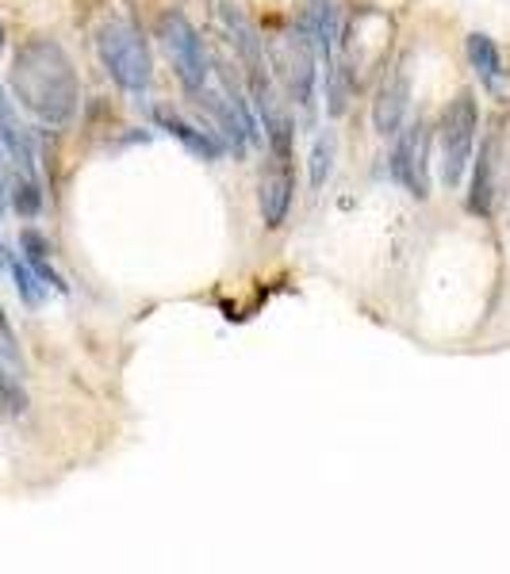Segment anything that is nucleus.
I'll return each instance as SVG.
<instances>
[{
  "label": "nucleus",
  "mask_w": 510,
  "mask_h": 574,
  "mask_svg": "<svg viewBox=\"0 0 510 574\" xmlns=\"http://www.w3.org/2000/svg\"><path fill=\"white\" fill-rule=\"evenodd\" d=\"M158 39H161V47H166L173 69H177L180 85H185V92L196 96L207 85V77H212L200 31L193 28V20H188L185 12L169 8V12L158 16Z\"/></svg>",
  "instance_id": "39448f33"
},
{
  "label": "nucleus",
  "mask_w": 510,
  "mask_h": 574,
  "mask_svg": "<svg viewBox=\"0 0 510 574\" xmlns=\"http://www.w3.org/2000/svg\"><path fill=\"white\" fill-rule=\"evenodd\" d=\"M20 249H23V260L31 265V273L39 276L47 287H55V291H66V280L55 273V265H50V246L47 238H42L39 230H23L20 234Z\"/></svg>",
  "instance_id": "dca6fc26"
},
{
  "label": "nucleus",
  "mask_w": 510,
  "mask_h": 574,
  "mask_svg": "<svg viewBox=\"0 0 510 574\" xmlns=\"http://www.w3.org/2000/svg\"><path fill=\"white\" fill-rule=\"evenodd\" d=\"M292 199H296V172H292V158H273L262 172V185H257V207H262V222L276 230V226L288 222Z\"/></svg>",
  "instance_id": "9d476101"
},
{
  "label": "nucleus",
  "mask_w": 510,
  "mask_h": 574,
  "mask_svg": "<svg viewBox=\"0 0 510 574\" xmlns=\"http://www.w3.org/2000/svg\"><path fill=\"white\" fill-rule=\"evenodd\" d=\"M8 92L47 127H69L81 108L77 69L62 42L47 34H35L16 50L12 69H8Z\"/></svg>",
  "instance_id": "f257e3e1"
},
{
  "label": "nucleus",
  "mask_w": 510,
  "mask_h": 574,
  "mask_svg": "<svg viewBox=\"0 0 510 574\" xmlns=\"http://www.w3.org/2000/svg\"><path fill=\"white\" fill-rule=\"evenodd\" d=\"M315 47L300 28H292L288 34H281L276 42V69H281L284 85H288L292 103H300L304 111L315 108V85H318V69H315Z\"/></svg>",
  "instance_id": "0eeeda50"
},
{
  "label": "nucleus",
  "mask_w": 510,
  "mask_h": 574,
  "mask_svg": "<svg viewBox=\"0 0 510 574\" xmlns=\"http://www.w3.org/2000/svg\"><path fill=\"white\" fill-rule=\"evenodd\" d=\"M430 123L426 119H414L403 123L395 135V150H392V180L408 191L411 199H426L430 196Z\"/></svg>",
  "instance_id": "423d86ee"
},
{
  "label": "nucleus",
  "mask_w": 510,
  "mask_h": 574,
  "mask_svg": "<svg viewBox=\"0 0 510 574\" xmlns=\"http://www.w3.org/2000/svg\"><path fill=\"white\" fill-rule=\"evenodd\" d=\"M154 123H158V130H166L173 142H180L188 154H193V158H200V161H219L223 154H227V142H223L215 130H204V127L188 123V119L177 116L173 108H154Z\"/></svg>",
  "instance_id": "f8f14e48"
},
{
  "label": "nucleus",
  "mask_w": 510,
  "mask_h": 574,
  "mask_svg": "<svg viewBox=\"0 0 510 574\" xmlns=\"http://www.w3.org/2000/svg\"><path fill=\"white\" fill-rule=\"evenodd\" d=\"M0 47H4V23H0Z\"/></svg>",
  "instance_id": "4be33fe9"
},
{
  "label": "nucleus",
  "mask_w": 510,
  "mask_h": 574,
  "mask_svg": "<svg viewBox=\"0 0 510 574\" xmlns=\"http://www.w3.org/2000/svg\"><path fill=\"white\" fill-rule=\"evenodd\" d=\"M0 360H4L8 368H16V372L23 368L20 345H16V334H12V326H8V315H4V310H0Z\"/></svg>",
  "instance_id": "412c9836"
},
{
  "label": "nucleus",
  "mask_w": 510,
  "mask_h": 574,
  "mask_svg": "<svg viewBox=\"0 0 510 574\" xmlns=\"http://www.w3.org/2000/svg\"><path fill=\"white\" fill-rule=\"evenodd\" d=\"M477 130H480L477 96L464 89L445 103L442 119H438V161H442L445 188H461L464 177H469L472 154H477Z\"/></svg>",
  "instance_id": "f03ea898"
},
{
  "label": "nucleus",
  "mask_w": 510,
  "mask_h": 574,
  "mask_svg": "<svg viewBox=\"0 0 510 574\" xmlns=\"http://www.w3.org/2000/svg\"><path fill=\"white\" fill-rule=\"evenodd\" d=\"M0 150H4V158L12 161L16 169L35 177V138L31 130L23 127L20 108L12 103L4 85H0Z\"/></svg>",
  "instance_id": "ddd939ff"
},
{
  "label": "nucleus",
  "mask_w": 510,
  "mask_h": 574,
  "mask_svg": "<svg viewBox=\"0 0 510 574\" xmlns=\"http://www.w3.org/2000/svg\"><path fill=\"white\" fill-rule=\"evenodd\" d=\"M353 92H357V69H353L345 58H331L326 62V116H345Z\"/></svg>",
  "instance_id": "2eb2a0df"
},
{
  "label": "nucleus",
  "mask_w": 510,
  "mask_h": 574,
  "mask_svg": "<svg viewBox=\"0 0 510 574\" xmlns=\"http://www.w3.org/2000/svg\"><path fill=\"white\" fill-rule=\"evenodd\" d=\"M510 196V130L491 127L480 142V158H472L469 211L491 219L499 204Z\"/></svg>",
  "instance_id": "20e7f679"
},
{
  "label": "nucleus",
  "mask_w": 510,
  "mask_h": 574,
  "mask_svg": "<svg viewBox=\"0 0 510 574\" xmlns=\"http://www.w3.org/2000/svg\"><path fill=\"white\" fill-rule=\"evenodd\" d=\"M334 158H339V138L326 130V135H318L315 138V146H311V188H323L326 180H331V172H334Z\"/></svg>",
  "instance_id": "a211bd4d"
},
{
  "label": "nucleus",
  "mask_w": 510,
  "mask_h": 574,
  "mask_svg": "<svg viewBox=\"0 0 510 574\" xmlns=\"http://www.w3.org/2000/svg\"><path fill=\"white\" fill-rule=\"evenodd\" d=\"M296 28L311 39L315 55L323 58V62H331L334 50H339V39H342L339 4H334V0H300Z\"/></svg>",
  "instance_id": "9b49d317"
},
{
  "label": "nucleus",
  "mask_w": 510,
  "mask_h": 574,
  "mask_svg": "<svg viewBox=\"0 0 510 574\" xmlns=\"http://www.w3.org/2000/svg\"><path fill=\"white\" fill-rule=\"evenodd\" d=\"M408 111H411V69H408V62H395V66H388L384 81H380V89H376V100H373L376 135L395 138L400 127L408 123Z\"/></svg>",
  "instance_id": "1a4fd4ad"
},
{
  "label": "nucleus",
  "mask_w": 510,
  "mask_h": 574,
  "mask_svg": "<svg viewBox=\"0 0 510 574\" xmlns=\"http://www.w3.org/2000/svg\"><path fill=\"white\" fill-rule=\"evenodd\" d=\"M0 410H4V414H16V417L28 410V395H23L20 379L8 376L4 368H0Z\"/></svg>",
  "instance_id": "aec40b11"
},
{
  "label": "nucleus",
  "mask_w": 510,
  "mask_h": 574,
  "mask_svg": "<svg viewBox=\"0 0 510 574\" xmlns=\"http://www.w3.org/2000/svg\"><path fill=\"white\" fill-rule=\"evenodd\" d=\"M8 273H12V280H16V295H20L28 307H42V299H47V284L39 280V276L31 273V265L28 260H20V257H8Z\"/></svg>",
  "instance_id": "6ab92c4d"
},
{
  "label": "nucleus",
  "mask_w": 510,
  "mask_h": 574,
  "mask_svg": "<svg viewBox=\"0 0 510 574\" xmlns=\"http://www.w3.org/2000/svg\"><path fill=\"white\" fill-rule=\"evenodd\" d=\"M219 23H223V31H227L231 47H235L242 69H246L249 96L273 89L269 69H265V39H262V31H257V23L235 4H219Z\"/></svg>",
  "instance_id": "6e6552de"
},
{
  "label": "nucleus",
  "mask_w": 510,
  "mask_h": 574,
  "mask_svg": "<svg viewBox=\"0 0 510 574\" xmlns=\"http://www.w3.org/2000/svg\"><path fill=\"white\" fill-rule=\"evenodd\" d=\"M8 207H12V211L20 215V219H35V215L42 211V188H39V180L16 169L12 188H8Z\"/></svg>",
  "instance_id": "f3484780"
},
{
  "label": "nucleus",
  "mask_w": 510,
  "mask_h": 574,
  "mask_svg": "<svg viewBox=\"0 0 510 574\" xmlns=\"http://www.w3.org/2000/svg\"><path fill=\"white\" fill-rule=\"evenodd\" d=\"M100 62L108 69V77L119 85L124 92H146L154 77V62H150V47H146L143 31L135 28L131 20H111L100 28L97 39Z\"/></svg>",
  "instance_id": "7ed1b4c3"
},
{
  "label": "nucleus",
  "mask_w": 510,
  "mask_h": 574,
  "mask_svg": "<svg viewBox=\"0 0 510 574\" xmlns=\"http://www.w3.org/2000/svg\"><path fill=\"white\" fill-rule=\"evenodd\" d=\"M464 55H469V66H472V73L480 77L483 89L503 100L510 85H507L503 50L496 47V39H491V34H483V31H472L469 39H464Z\"/></svg>",
  "instance_id": "4468645a"
}]
</instances>
